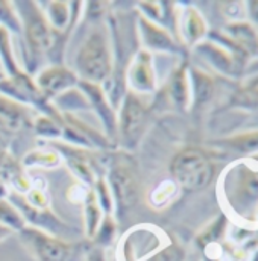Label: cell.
<instances>
[{
    "instance_id": "1",
    "label": "cell",
    "mask_w": 258,
    "mask_h": 261,
    "mask_svg": "<svg viewBox=\"0 0 258 261\" xmlns=\"http://www.w3.org/2000/svg\"><path fill=\"white\" fill-rule=\"evenodd\" d=\"M113 55L108 28L104 23L93 26L76 54L74 71L79 81L105 84L114 70Z\"/></svg>"
},
{
    "instance_id": "2",
    "label": "cell",
    "mask_w": 258,
    "mask_h": 261,
    "mask_svg": "<svg viewBox=\"0 0 258 261\" xmlns=\"http://www.w3.org/2000/svg\"><path fill=\"white\" fill-rule=\"evenodd\" d=\"M15 11L21 21V34L26 41L29 70L44 57H50L58 40V31L52 28L44 11L35 2H14Z\"/></svg>"
},
{
    "instance_id": "3",
    "label": "cell",
    "mask_w": 258,
    "mask_h": 261,
    "mask_svg": "<svg viewBox=\"0 0 258 261\" xmlns=\"http://www.w3.org/2000/svg\"><path fill=\"white\" fill-rule=\"evenodd\" d=\"M170 173L175 182L187 192L203 190L211 178L213 167L210 160L197 149H184L170 163Z\"/></svg>"
},
{
    "instance_id": "4",
    "label": "cell",
    "mask_w": 258,
    "mask_h": 261,
    "mask_svg": "<svg viewBox=\"0 0 258 261\" xmlns=\"http://www.w3.org/2000/svg\"><path fill=\"white\" fill-rule=\"evenodd\" d=\"M146 119L147 108L141 96L126 90L117 113V138L122 140L125 147L132 149L138 144L146 126Z\"/></svg>"
},
{
    "instance_id": "5",
    "label": "cell",
    "mask_w": 258,
    "mask_h": 261,
    "mask_svg": "<svg viewBox=\"0 0 258 261\" xmlns=\"http://www.w3.org/2000/svg\"><path fill=\"white\" fill-rule=\"evenodd\" d=\"M107 182L110 186L117 211L132 210L140 199V184L134 167L126 161H113L108 170Z\"/></svg>"
},
{
    "instance_id": "6",
    "label": "cell",
    "mask_w": 258,
    "mask_h": 261,
    "mask_svg": "<svg viewBox=\"0 0 258 261\" xmlns=\"http://www.w3.org/2000/svg\"><path fill=\"white\" fill-rule=\"evenodd\" d=\"M21 240L40 261H67L71 246L64 240L44 229L35 226H24L20 231Z\"/></svg>"
},
{
    "instance_id": "7",
    "label": "cell",
    "mask_w": 258,
    "mask_h": 261,
    "mask_svg": "<svg viewBox=\"0 0 258 261\" xmlns=\"http://www.w3.org/2000/svg\"><path fill=\"white\" fill-rule=\"evenodd\" d=\"M78 87L88 99L90 108L96 111L99 120L102 122L105 137L114 144L117 140V113L104 91V87L100 84H91L85 81H79Z\"/></svg>"
},
{
    "instance_id": "8",
    "label": "cell",
    "mask_w": 258,
    "mask_h": 261,
    "mask_svg": "<svg viewBox=\"0 0 258 261\" xmlns=\"http://www.w3.org/2000/svg\"><path fill=\"white\" fill-rule=\"evenodd\" d=\"M125 85L126 90H131L140 96L155 91L157 76L150 52L140 49L134 54L125 71Z\"/></svg>"
},
{
    "instance_id": "9",
    "label": "cell",
    "mask_w": 258,
    "mask_h": 261,
    "mask_svg": "<svg viewBox=\"0 0 258 261\" xmlns=\"http://www.w3.org/2000/svg\"><path fill=\"white\" fill-rule=\"evenodd\" d=\"M50 147L55 149L60 156L65 161L68 169L85 184L90 186V189L94 186L96 179L99 178L96 175V167H94V160L88 149L73 146L68 143H61V141H52Z\"/></svg>"
},
{
    "instance_id": "10",
    "label": "cell",
    "mask_w": 258,
    "mask_h": 261,
    "mask_svg": "<svg viewBox=\"0 0 258 261\" xmlns=\"http://www.w3.org/2000/svg\"><path fill=\"white\" fill-rule=\"evenodd\" d=\"M34 81L41 94L49 100L78 87L79 76L74 70L65 67L64 64H50L43 68Z\"/></svg>"
},
{
    "instance_id": "11",
    "label": "cell",
    "mask_w": 258,
    "mask_h": 261,
    "mask_svg": "<svg viewBox=\"0 0 258 261\" xmlns=\"http://www.w3.org/2000/svg\"><path fill=\"white\" fill-rule=\"evenodd\" d=\"M35 110L0 93V134H17L34 126Z\"/></svg>"
},
{
    "instance_id": "12",
    "label": "cell",
    "mask_w": 258,
    "mask_h": 261,
    "mask_svg": "<svg viewBox=\"0 0 258 261\" xmlns=\"http://www.w3.org/2000/svg\"><path fill=\"white\" fill-rule=\"evenodd\" d=\"M137 34L140 37V43L146 47L144 50H170L173 49V40L167 34L166 29H163L158 23L146 18L143 14L137 15Z\"/></svg>"
},
{
    "instance_id": "13",
    "label": "cell",
    "mask_w": 258,
    "mask_h": 261,
    "mask_svg": "<svg viewBox=\"0 0 258 261\" xmlns=\"http://www.w3.org/2000/svg\"><path fill=\"white\" fill-rule=\"evenodd\" d=\"M0 63H2V68H3V73L6 74V77L17 79V77L28 74V71L24 68H21L20 64L17 63L14 49H12L11 32L8 29H5L3 26H0Z\"/></svg>"
},
{
    "instance_id": "14",
    "label": "cell",
    "mask_w": 258,
    "mask_h": 261,
    "mask_svg": "<svg viewBox=\"0 0 258 261\" xmlns=\"http://www.w3.org/2000/svg\"><path fill=\"white\" fill-rule=\"evenodd\" d=\"M104 211L99 206V202L96 199V195L93 189L87 190V195L84 197V225H85V234L88 239H94L102 219H104Z\"/></svg>"
},
{
    "instance_id": "15",
    "label": "cell",
    "mask_w": 258,
    "mask_h": 261,
    "mask_svg": "<svg viewBox=\"0 0 258 261\" xmlns=\"http://www.w3.org/2000/svg\"><path fill=\"white\" fill-rule=\"evenodd\" d=\"M52 100H54L52 105L58 111H61V114H64V113L73 114L74 111H81V110H88L90 108L88 99L79 90V87H74V88L65 91V93L60 94L58 97H55Z\"/></svg>"
},
{
    "instance_id": "16",
    "label": "cell",
    "mask_w": 258,
    "mask_h": 261,
    "mask_svg": "<svg viewBox=\"0 0 258 261\" xmlns=\"http://www.w3.org/2000/svg\"><path fill=\"white\" fill-rule=\"evenodd\" d=\"M61 163V156L55 149H32L23 156V167H57Z\"/></svg>"
},
{
    "instance_id": "17",
    "label": "cell",
    "mask_w": 258,
    "mask_h": 261,
    "mask_svg": "<svg viewBox=\"0 0 258 261\" xmlns=\"http://www.w3.org/2000/svg\"><path fill=\"white\" fill-rule=\"evenodd\" d=\"M35 132L44 138H60L63 137V117L61 119H55L46 114H37L35 120H34V126Z\"/></svg>"
},
{
    "instance_id": "18",
    "label": "cell",
    "mask_w": 258,
    "mask_h": 261,
    "mask_svg": "<svg viewBox=\"0 0 258 261\" xmlns=\"http://www.w3.org/2000/svg\"><path fill=\"white\" fill-rule=\"evenodd\" d=\"M0 223L12 231H21L26 226V222L20 211L6 199L0 200Z\"/></svg>"
},
{
    "instance_id": "19",
    "label": "cell",
    "mask_w": 258,
    "mask_h": 261,
    "mask_svg": "<svg viewBox=\"0 0 258 261\" xmlns=\"http://www.w3.org/2000/svg\"><path fill=\"white\" fill-rule=\"evenodd\" d=\"M91 189H93V192L96 195V199H97L99 206L102 208L104 214L105 216H113V213L116 211L114 210V199H113V195H111L110 186L107 182V178L99 176Z\"/></svg>"
},
{
    "instance_id": "20",
    "label": "cell",
    "mask_w": 258,
    "mask_h": 261,
    "mask_svg": "<svg viewBox=\"0 0 258 261\" xmlns=\"http://www.w3.org/2000/svg\"><path fill=\"white\" fill-rule=\"evenodd\" d=\"M0 26L8 29L11 34H21V21L14 3L0 2Z\"/></svg>"
},
{
    "instance_id": "21",
    "label": "cell",
    "mask_w": 258,
    "mask_h": 261,
    "mask_svg": "<svg viewBox=\"0 0 258 261\" xmlns=\"http://www.w3.org/2000/svg\"><path fill=\"white\" fill-rule=\"evenodd\" d=\"M116 234V222H114V217L113 216H104L102 219V223L94 236V240L97 243H102V245H108L111 243L113 237Z\"/></svg>"
},
{
    "instance_id": "22",
    "label": "cell",
    "mask_w": 258,
    "mask_h": 261,
    "mask_svg": "<svg viewBox=\"0 0 258 261\" xmlns=\"http://www.w3.org/2000/svg\"><path fill=\"white\" fill-rule=\"evenodd\" d=\"M147 261H183V252L176 246H169Z\"/></svg>"
},
{
    "instance_id": "23",
    "label": "cell",
    "mask_w": 258,
    "mask_h": 261,
    "mask_svg": "<svg viewBox=\"0 0 258 261\" xmlns=\"http://www.w3.org/2000/svg\"><path fill=\"white\" fill-rule=\"evenodd\" d=\"M196 14L197 12H194V11H189L187 12V24L189 26L186 28V32H187L190 40H194L200 34V31H202V23H200V20H199V17Z\"/></svg>"
},
{
    "instance_id": "24",
    "label": "cell",
    "mask_w": 258,
    "mask_h": 261,
    "mask_svg": "<svg viewBox=\"0 0 258 261\" xmlns=\"http://www.w3.org/2000/svg\"><path fill=\"white\" fill-rule=\"evenodd\" d=\"M84 6L87 9L88 18H94V20H99L102 17V14L107 11V8H108V5L104 3V2H93V3L84 5Z\"/></svg>"
},
{
    "instance_id": "25",
    "label": "cell",
    "mask_w": 258,
    "mask_h": 261,
    "mask_svg": "<svg viewBox=\"0 0 258 261\" xmlns=\"http://www.w3.org/2000/svg\"><path fill=\"white\" fill-rule=\"evenodd\" d=\"M9 155V150H8V141L6 138L0 134V163Z\"/></svg>"
},
{
    "instance_id": "26",
    "label": "cell",
    "mask_w": 258,
    "mask_h": 261,
    "mask_svg": "<svg viewBox=\"0 0 258 261\" xmlns=\"http://www.w3.org/2000/svg\"><path fill=\"white\" fill-rule=\"evenodd\" d=\"M11 232H12V229H9V228H6L5 225H2V223H0V240L6 239Z\"/></svg>"
},
{
    "instance_id": "27",
    "label": "cell",
    "mask_w": 258,
    "mask_h": 261,
    "mask_svg": "<svg viewBox=\"0 0 258 261\" xmlns=\"http://www.w3.org/2000/svg\"><path fill=\"white\" fill-rule=\"evenodd\" d=\"M5 77H6V74H5L3 71H0V81H3Z\"/></svg>"
},
{
    "instance_id": "28",
    "label": "cell",
    "mask_w": 258,
    "mask_h": 261,
    "mask_svg": "<svg viewBox=\"0 0 258 261\" xmlns=\"http://www.w3.org/2000/svg\"><path fill=\"white\" fill-rule=\"evenodd\" d=\"M0 71H3V68H2V63H0Z\"/></svg>"
}]
</instances>
